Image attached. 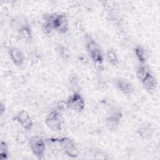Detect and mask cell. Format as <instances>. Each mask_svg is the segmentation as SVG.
Returning <instances> with one entry per match:
<instances>
[{
  "instance_id": "4fadbf2b",
  "label": "cell",
  "mask_w": 160,
  "mask_h": 160,
  "mask_svg": "<svg viewBox=\"0 0 160 160\" xmlns=\"http://www.w3.org/2000/svg\"><path fill=\"white\" fill-rule=\"evenodd\" d=\"M56 14H46L42 22V29L46 34H49L54 30L53 22Z\"/></svg>"
},
{
  "instance_id": "e0dca14e",
  "label": "cell",
  "mask_w": 160,
  "mask_h": 160,
  "mask_svg": "<svg viewBox=\"0 0 160 160\" xmlns=\"http://www.w3.org/2000/svg\"><path fill=\"white\" fill-rule=\"evenodd\" d=\"M106 58L108 59V61L110 64L112 65H117L118 63V56L117 55L116 52L112 49H109L106 52Z\"/></svg>"
},
{
  "instance_id": "5bb4252c",
  "label": "cell",
  "mask_w": 160,
  "mask_h": 160,
  "mask_svg": "<svg viewBox=\"0 0 160 160\" xmlns=\"http://www.w3.org/2000/svg\"><path fill=\"white\" fill-rule=\"evenodd\" d=\"M134 54L137 59L141 63H144L148 59V54L145 49L141 46H136L134 49Z\"/></svg>"
},
{
  "instance_id": "8fae6325",
  "label": "cell",
  "mask_w": 160,
  "mask_h": 160,
  "mask_svg": "<svg viewBox=\"0 0 160 160\" xmlns=\"http://www.w3.org/2000/svg\"><path fill=\"white\" fill-rule=\"evenodd\" d=\"M89 54L91 59L94 62L96 67L97 68L98 67L100 68V69L102 68V63L104 61V55L102 54V52L101 48L89 52Z\"/></svg>"
},
{
  "instance_id": "8992f818",
  "label": "cell",
  "mask_w": 160,
  "mask_h": 160,
  "mask_svg": "<svg viewBox=\"0 0 160 160\" xmlns=\"http://www.w3.org/2000/svg\"><path fill=\"white\" fill-rule=\"evenodd\" d=\"M122 118V114L120 111H115L111 113L105 120L107 129L111 131H116L118 128Z\"/></svg>"
},
{
  "instance_id": "ac0fdd59",
  "label": "cell",
  "mask_w": 160,
  "mask_h": 160,
  "mask_svg": "<svg viewBox=\"0 0 160 160\" xmlns=\"http://www.w3.org/2000/svg\"><path fill=\"white\" fill-rule=\"evenodd\" d=\"M8 147L7 143L4 141H1L0 143V159L4 160L8 158Z\"/></svg>"
},
{
  "instance_id": "ffe728a7",
  "label": "cell",
  "mask_w": 160,
  "mask_h": 160,
  "mask_svg": "<svg viewBox=\"0 0 160 160\" xmlns=\"http://www.w3.org/2000/svg\"><path fill=\"white\" fill-rule=\"evenodd\" d=\"M86 48L87 51H88V52H91L92 51H94L95 49H99L100 46L94 39H90L88 40L87 42H86Z\"/></svg>"
},
{
  "instance_id": "52a82bcc",
  "label": "cell",
  "mask_w": 160,
  "mask_h": 160,
  "mask_svg": "<svg viewBox=\"0 0 160 160\" xmlns=\"http://www.w3.org/2000/svg\"><path fill=\"white\" fill-rule=\"evenodd\" d=\"M8 54L12 62L18 67L23 65L25 61V57L22 52L18 48L11 47L8 50Z\"/></svg>"
},
{
  "instance_id": "7a4b0ae2",
  "label": "cell",
  "mask_w": 160,
  "mask_h": 160,
  "mask_svg": "<svg viewBox=\"0 0 160 160\" xmlns=\"http://www.w3.org/2000/svg\"><path fill=\"white\" fill-rule=\"evenodd\" d=\"M29 146L32 154L38 159L44 158L46 144L43 139L38 136H33L29 139Z\"/></svg>"
},
{
  "instance_id": "30bf717a",
  "label": "cell",
  "mask_w": 160,
  "mask_h": 160,
  "mask_svg": "<svg viewBox=\"0 0 160 160\" xmlns=\"http://www.w3.org/2000/svg\"><path fill=\"white\" fill-rule=\"evenodd\" d=\"M144 88L149 92H154L157 88L158 82L152 73L149 74L142 82Z\"/></svg>"
},
{
  "instance_id": "7402d4cb",
  "label": "cell",
  "mask_w": 160,
  "mask_h": 160,
  "mask_svg": "<svg viewBox=\"0 0 160 160\" xmlns=\"http://www.w3.org/2000/svg\"><path fill=\"white\" fill-rule=\"evenodd\" d=\"M59 54L61 55V56L64 59H67L69 58V50L64 46H61L60 47L59 49Z\"/></svg>"
},
{
  "instance_id": "277c9868",
  "label": "cell",
  "mask_w": 160,
  "mask_h": 160,
  "mask_svg": "<svg viewBox=\"0 0 160 160\" xmlns=\"http://www.w3.org/2000/svg\"><path fill=\"white\" fill-rule=\"evenodd\" d=\"M69 109L77 112H81L85 108V101L79 91L72 92L66 100Z\"/></svg>"
},
{
  "instance_id": "cb8c5ba5",
  "label": "cell",
  "mask_w": 160,
  "mask_h": 160,
  "mask_svg": "<svg viewBox=\"0 0 160 160\" xmlns=\"http://www.w3.org/2000/svg\"><path fill=\"white\" fill-rule=\"evenodd\" d=\"M98 86H99V89L106 90L108 88V84L104 81H99L98 82Z\"/></svg>"
},
{
  "instance_id": "d6986e66",
  "label": "cell",
  "mask_w": 160,
  "mask_h": 160,
  "mask_svg": "<svg viewBox=\"0 0 160 160\" xmlns=\"http://www.w3.org/2000/svg\"><path fill=\"white\" fill-rule=\"evenodd\" d=\"M69 86L70 89L72 92L78 91L79 87V79L77 76H72L69 79Z\"/></svg>"
},
{
  "instance_id": "d4e9b609",
  "label": "cell",
  "mask_w": 160,
  "mask_h": 160,
  "mask_svg": "<svg viewBox=\"0 0 160 160\" xmlns=\"http://www.w3.org/2000/svg\"><path fill=\"white\" fill-rule=\"evenodd\" d=\"M5 111H6L5 105L2 102H1V104H0V114L1 115H2L3 113L5 112Z\"/></svg>"
},
{
  "instance_id": "6da1fadb",
  "label": "cell",
  "mask_w": 160,
  "mask_h": 160,
  "mask_svg": "<svg viewBox=\"0 0 160 160\" xmlns=\"http://www.w3.org/2000/svg\"><path fill=\"white\" fill-rule=\"evenodd\" d=\"M51 142H58L64 151V153L71 158H76L79 156V150L71 139L67 137L61 138H49Z\"/></svg>"
},
{
  "instance_id": "603a6c76",
  "label": "cell",
  "mask_w": 160,
  "mask_h": 160,
  "mask_svg": "<svg viewBox=\"0 0 160 160\" xmlns=\"http://www.w3.org/2000/svg\"><path fill=\"white\" fill-rule=\"evenodd\" d=\"M26 136L24 132H20L17 134L16 141L18 143L23 144L26 141Z\"/></svg>"
},
{
  "instance_id": "9c48e42d",
  "label": "cell",
  "mask_w": 160,
  "mask_h": 160,
  "mask_svg": "<svg viewBox=\"0 0 160 160\" xmlns=\"http://www.w3.org/2000/svg\"><path fill=\"white\" fill-rule=\"evenodd\" d=\"M137 133L142 139H149L152 135L153 129L150 124L144 122L139 126L137 130Z\"/></svg>"
},
{
  "instance_id": "7c38bea8",
  "label": "cell",
  "mask_w": 160,
  "mask_h": 160,
  "mask_svg": "<svg viewBox=\"0 0 160 160\" xmlns=\"http://www.w3.org/2000/svg\"><path fill=\"white\" fill-rule=\"evenodd\" d=\"M18 34L20 38L25 42H30L32 38L31 28L28 24L21 26L18 29Z\"/></svg>"
},
{
  "instance_id": "2e32d148",
  "label": "cell",
  "mask_w": 160,
  "mask_h": 160,
  "mask_svg": "<svg viewBox=\"0 0 160 160\" xmlns=\"http://www.w3.org/2000/svg\"><path fill=\"white\" fill-rule=\"evenodd\" d=\"M30 118L31 117L28 112L25 110H21L19 111L17 114L14 117L13 120L21 125L22 123H24Z\"/></svg>"
},
{
  "instance_id": "44dd1931",
  "label": "cell",
  "mask_w": 160,
  "mask_h": 160,
  "mask_svg": "<svg viewBox=\"0 0 160 160\" xmlns=\"http://www.w3.org/2000/svg\"><path fill=\"white\" fill-rule=\"evenodd\" d=\"M56 109L59 111H65L66 109H69L68 104L66 101L61 100L59 101L56 104Z\"/></svg>"
},
{
  "instance_id": "5b68a950",
  "label": "cell",
  "mask_w": 160,
  "mask_h": 160,
  "mask_svg": "<svg viewBox=\"0 0 160 160\" xmlns=\"http://www.w3.org/2000/svg\"><path fill=\"white\" fill-rule=\"evenodd\" d=\"M54 30L60 34H66L69 29L67 16L64 14H56L53 22Z\"/></svg>"
},
{
  "instance_id": "3957f363",
  "label": "cell",
  "mask_w": 160,
  "mask_h": 160,
  "mask_svg": "<svg viewBox=\"0 0 160 160\" xmlns=\"http://www.w3.org/2000/svg\"><path fill=\"white\" fill-rule=\"evenodd\" d=\"M45 123L52 131H61L62 129V122L60 111L57 109L51 111L46 116Z\"/></svg>"
},
{
  "instance_id": "ba28073f",
  "label": "cell",
  "mask_w": 160,
  "mask_h": 160,
  "mask_svg": "<svg viewBox=\"0 0 160 160\" xmlns=\"http://www.w3.org/2000/svg\"><path fill=\"white\" fill-rule=\"evenodd\" d=\"M115 86L119 91L124 94L130 95L134 91V88L132 84L124 79H117L115 82Z\"/></svg>"
},
{
  "instance_id": "9a60e30c",
  "label": "cell",
  "mask_w": 160,
  "mask_h": 160,
  "mask_svg": "<svg viewBox=\"0 0 160 160\" xmlns=\"http://www.w3.org/2000/svg\"><path fill=\"white\" fill-rule=\"evenodd\" d=\"M151 73L150 69L144 65L139 66L136 71V76L138 80L141 82L149 74Z\"/></svg>"
}]
</instances>
